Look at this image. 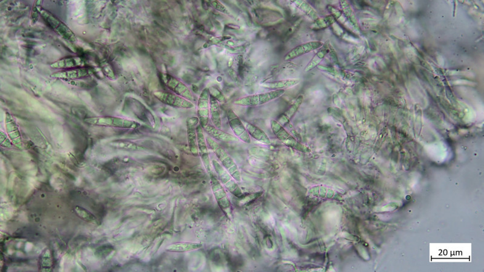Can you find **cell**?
Wrapping results in <instances>:
<instances>
[{"mask_svg":"<svg viewBox=\"0 0 484 272\" xmlns=\"http://www.w3.org/2000/svg\"><path fill=\"white\" fill-rule=\"evenodd\" d=\"M206 141H207V143L211 149L213 151L217 157L220 160L222 165L228 171V173L231 174L235 181L239 182L241 181V173H240L239 168H238L236 163H235L233 158L231 157V155L212 137L207 136L206 137Z\"/></svg>","mask_w":484,"mask_h":272,"instance_id":"6da1fadb","label":"cell"},{"mask_svg":"<svg viewBox=\"0 0 484 272\" xmlns=\"http://www.w3.org/2000/svg\"><path fill=\"white\" fill-rule=\"evenodd\" d=\"M285 93V90L273 91L268 93L250 95L235 100V105L243 107H257L279 99Z\"/></svg>","mask_w":484,"mask_h":272,"instance_id":"7a4b0ae2","label":"cell"},{"mask_svg":"<svg viewBox=\"0 0 484 272\" xmlns=\"http://www.w3.org/2000/svg\"><path fill=\"white\" fill-rule=\"evenodd\" d=\"M271 127L275 136L286 146L291 148L298 151L305 153L311 152V150L308 147L298 142L294 137L289 133V132L286 130L284 126L280 125L277 121H271Z\"/></svg>","mask_w":484,"mask_h":272,"instance_id":"3957f363","label":"cell"},{"mask_svg":"<svg viewBox=\"0 0 484 272\" xmlns=\"http://www.w3.org/2000/svg\"><path fill=\"white\" fill-rule=\"evenodd\" d=\"M212 165L216 174H218L219 181L226 187L230 193L237 197L242 196L243 192L241 189L228 171L216 160L212 161Z\"/></svg>","mask_w":484,"mask_h":272,"instance_id":"277c9868","label":"cell"},{"mask_svg":"<svg viewBox=\"0 0 484 272\" xmlns=\"http://www.w3.org/2000/svg\"><path fill=\"white\" fill-rule=\"evenodd\" d=\"M85 121L92 125L112 127L136 129L141 126V124L135 121L115 117L92 118L86 119Z\"/></svg>","mask_w":484,"mask_h":272,"instance_id":"5b68a950","label":"cell"},{"mask_svg":"<svg viewBox=\"0 0 484 272\" xmlns=\"http://www.w3.org/2000/svg\"><path fill=\"white\" fill-rule=\"evenodd\" d=\"M153 94L160 102L172 107L191 109L194 107V105L191 101L176 94L157 91Z\"/></svg>","mask_w":484,"mask_h":272,"instance_id":"8992f818","label":"cell"},{"mask_svg":"<svg viewBox=\"0 0 484 272\" xmlns=\"http://www.w3.org/2000/svg\"><path fill=\"white\" fill-rule=\"evenodd\" d=\"M211 189L219 207L227 214L231 211V203L228 194L221 181L215 176H211Z\"/></svg>","mask_w":484,"mask_h":272,"instance_id":"52a82bcc","label":"cell"},{"mask_svg":"<svg viewBox=\"0 0 484 272\" xmlns=\"http://www.w3.org/2000/svg\"><path fill=\"white\" fill-rule=\"evenodd\" d=\"M161 79H162V81L166 87H168L174 93L190 100V101L194 99L192 91H190L189 87L182 81L179 80L178 79L169 75L168 73L161 74Z\"/></svg>","mask_w":484,"mask_h":272,"instance_id":"ba28073f","label":"cell"},{"mask_svg":"<svg viewBox=\"0 0 484 272\" xmlns=\"http://www.w3.org/2000/svg\"><path fill=\"white\" fill-rule=\"evenodd\" d=\"M227 117H228L230 127L234 132L235 136L245 143L251 144V139L249 133H248L242 121L235 114L234 111L229 109L227 112Z\"/></svg>","mask_w":484,"mask_h":272,"instance_id":"9c48e42d","label":"cell"},{"mask_svg":"<svg viewBox=\"0 0 484 272\" xmlns=\"http://www.w3.org/2000/svg\"><path fill=\"white\" fill-rule=\"evenodd\" d=\"M210 97L208 89L203 90L198 100L197 113L200 125L204 129L210 120Z\"/></svg>","mask_w":484,"mask_h":272,"instance_id":"30bf717a","label":"cell"},{"mask_svg":"<svg viewBox=\"0 0 484 272\" xmlns=\"http://www.w3.org/2000/svg\"><path fill=\"white\" fill-rule=\"evenodd\" d=\"M196 133L198 152H199L203 165L207 173L210 175L212 176V166H211L210 156H209L207 143L206 141L203 128L200 125L196 126Z\"/></svg>","mask_w":484,"mask_h":272,"instance_id":"8fae6325","label":"cell"},{"mask_svg":"<svg viewBox=\"0 0 484 272\" xmlns=\"http://www.w3.org/2000/svg\"><path fill=\"white\" fill-rule=\"evenodd\" d=\"M199 120L197 117H191L187 119V131L188 144L190 151L194 156L199 155L198 152L196 126Z\"/></svg>","mask_w":484,"mask_h":272,"instance_id":"7c38bea8","label":"cell"},{"mask_svg":"<svg viewBox=\"0 0 484 272\" xmlns=\"http://www.w3.org/2000/svg\"><path fill=\"white\" fill-rule=\"evenodd\" d=\"M323 46V43L319 41L307 42V43L300 44L290 50L286 55L284 59L285 60L295 59L301 55L308 54V53L313 52L314 50L320 49Z\"/></svg>","mask_w":484,"mask_h":272,"instance_id":"4fadbf2b","label":"cell"},{"mask_svg":"<svg viewBox=\"0 0 484 272\" xmlns=\"http://www.w3.org/2000/svg\"><path fill=\"white\" fill-rule=\"evenodd\" d=\"M204 129L209 136L219 141L229 142L237 141L238 140L237 137L226 131H222L221 129L216 128L214 126L208 125Z\"/></svg>","mask_w":484,"mask_h":272,"instance_id":"5bb4252c","label":"cell"},{"mask_svg":"<svg viewBox=\"0 0 484 272\" xmlns=\"http://www.w3.org/2000/svg\"><path fill=\"white\" fill-rule=\"evenodd\" d=\"M243 122L250 136L253 137L254 139H255L257 141L263 144H271V142L270 139L269 138L268 135L264 133V131L262 129L249 122Z\"/></svg>","mask_w":484,"mask_h":272,"instance_id":"9a60e30c","label":"cell"},{"mask_svg":"<svg viewBox=\"0 0 484 272\" xmlns=\"http://www.w3.org/2000/svg\"><path fill=\"white\" fill-rule=\"evenodd\" d=\"M300 82V80L298 79H288L272 82V83H263L261 86L264 88L272 90V91H279V90L292 88L298 85Z\"/></svg>","mask_w":484,"mask_h":272,"instance_id":"2e32d148","label":"cell"},{"mask_svg":"<svg viewBox=\"0 0 484 272\" xmlns=\"http://www.w3.org/2000/svg\"><path fill=\"white\" fill-rule=\"evenodd\" d=\"M303 101V96L301 95V96H298V98L295 100V102L293 103L291 106L288 108L284 114L280 116L277 122L283 126L287 125L290 122V121L292 120L293 116L297 113L298 109H299Z\"/></svg>","mask_w":484,"mask_h":272,"instance_id":"e0dca14e","label":"cell"},{"mask_svg":"<svg viewBox=\"0 0 484 272\" xmlns=\"http://www.w3.org/2000/svg\"><path fill=\"white\" fill-rule=\"evenodd\" d=\"M202 244L199 242H177L168 245L166 248V250L170 252L184 253L199 249L202 247Z\"/></svg>","mask_w":484,"mask_h":272,"instance_id":"ac0fdd59","label":"cell"},{"mask_svg":"<svg viewBox=\"0 0 484 272\" xmlns=\"http://www.w3.org/2000/svg\"><path fill=\"white\" fill-rule=\"evenodd\" d=\"M210 115L211 121L215 127L222 128V119L219 102L213 97H210Z\"/></svg>","mask_w":484,"mask_h":272,"instance_id":"d6986e66","label":"cell"},{"mask_svg":"<svg viewBox=\"0 0 484 272\" xmlns=\"http://www.w3.org/2000/svg\"><path fill=\"white\" fill-rule=\"evenodd\" d=\"M88 75V71L85 68H75V69L63 71L53 74L52 77L61 79H77Z\"/></svg>","mask_w":484,"mask_h":272,"instance_id":"ffe728a7","label":"cell"},{"mask_svg":"<svg viewBox=\"0 0 484 272\" xmlns=\"http://www.w3.org/2000/svg\"><path fill=\"white\" fill-rule=\"evenodd\" d=\"M292 3L295 4V6L297 7L301 11L305 13L307 16H308L311 19L314 21L318 20L319 18L318 13L308 2L305 1H293Z\"/></svg>","mask_w":484,"mask_h":272,"instance_id":"44dd1931","label":"cell"},{"mask_svg":"<svg viewBox=\"0 0 484 272\" xmlns=\"http://www.w3.org/2000/svg\"><path fill=\"white\" fill-rule=\"evenodd\" d=\"M327 47H325L324 45L320 49L319 52L317 53L316 55L313 57V59L311 60V61L309 62L308 65L306 66L305 72H308L311 71L315 67H316L317 65L321 64L322 60H323L325 56H326L327 54Z\"/></svg>","mask_w":484,"mask_h":272,"instance_id":"7402d4cb","label":"cell"},{"mask_svg":"<svg viewBox=\"0 0 484 272\" xmlns=\"http://www.w3.org/2000/svg\"><path fill=\"white\" fill-rule=\"evenodd\" d=\"M83 60L79 58H71L63 59L54 63L51 66L54 68H71L83 65Z\"/></svg>","mask_w":484,"mask_h":272,"instance_id":"603a6c76","label":"cell"},{"mask_svg":"<svg viewBox=\"0 0 484 272\" xmlns=\"http://www.w3.org/2000/svg\"><path fill=\"white\" fill-rule=\"evenodd\" d=\"M111 145L113 147L120 148V149L129 150L142 151L145 150L144 147L139 146V145L134 144L133 142L129 141H115L112 142Z\"/></svg>","mask_w":484,"mask_h":272,"instance_id":"cb8c5ba5","label":"cell"},{"mask_svg":"<svg viewBox=\"0 0 484 272\" xmlns=\"http://www.w3.org/2000/svg\"><path fill=\"white\" fill-rule=\"evenodd\" d=\"M208 90L210 96L213 97L218 102L222 103L226 102V98H225L224 94L219 90L214 88V87H210Z\"/></svg>","mask_w":484,"mask_h":272,"instance_id":"d4e9b609","label":"cell"},{"mask_svg":"<svg viewBox=\"0 0 484 272\" xmlns=\"http://www.w3.org/2000/svg\"><path fill=\"white\" fill-rule=\"evenodd\" d=\"M229 38H230V37L226 36L214 37V38L210 39V40L203 45V47H204V48H208V47L221 43V42L224 41L225 40H226V39H228Z\"/></svg>","mask_w":484,"mask_h":272,"instance_id":"484cf974","label":"cell"},{"mask_svg":"<svg viewBox=\"0 0 484 272\" xmlns=\"http://www.w3.org/2000/svg\"><path fill=\"white\" fill-rule=\"evenodd\" d=\"M211 4L214 9L218 10V11L224 13V14H229L228 10L221 2L219 1H211Z\"/></svg>","mask_w":484,"mask_h":272,"instance_id":"4316f807","label":"cell"}]
</instances>
